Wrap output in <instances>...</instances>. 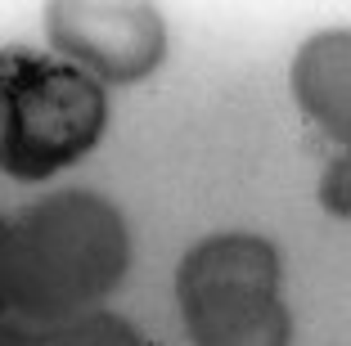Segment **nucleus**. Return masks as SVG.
<instances>
[{
  "instance_id": "nucleus-1",
  "label": "nucleus",
  "mask_w": 351,
  "mask_h": 346,
  "mask_svg": "<svg viewBox=\"0 0 351 346\" xmlns=\"http://www.w3.org/2000/svg\"><path fill=\"white\" fill-rule=\"evenodd\" d=\"M10 310L36 324L86 315L126 279L131 234L108 198L63 189L10 221Z\"/></svg>"
},
{
  "instance_id": "nucleus-2",
  "label": "nucleus",
  "mask_w": 351,
  "mask_h": 346,
  "mask_svg": "<svg viewBox=\"0 0 351 346\" xmlns=\"http://www.w3.org/2000/svg\"><path fill=\"white\" fill-rule=\"evenodd\" d=\"M108 126V95L63 59L14 45L0 50V171L50 180L82 162Z\"/></svg>"
},
{
  "instance_id": "nucleus-3",
  "label": "nucleus",
  "mask_w": 351,
  "mask_h": 346,
  "mask_svg": "<svg viewBox=\"0 0 351 346\" xmlns=\"http://www.w3.org/2000/svg\"><path fill=\"white\" fill-rule=\"evenodd\" d=\"M176 301L194 346H289L279 252L261 234H212L176 270Z\"/></svg>"
},
{
  "instance_id": "nucleus-4",
  "label": "nucleus",
  "mask_w": 351,
  "mask_h": 346,
  "mask_svg": "<svg viewBox=\"0 0 351 346\" xmlns=\"http://www.w3.org/2000/svg\"><path fill=\"white\" fill-rule=\"evenodd\" d=\"M45 36L63 63L95 82L131 86L167 59V23L145 0H54L45 5Z\"/></svg>"
},
{
  "instance_id": "nucleus-5",
  "label": "nucleus",
  "mask_w": 351,
  "mask_h": 346,
  "mask_svg": "<svg viewBox=\"0 0 351 346\" xmlns=\"http://www.w3.org/2000/svg\"><path fill=\"white\" fill-rule=\"evenodd\" d=\"M293 95L338 144L351 140V32H320L293 54Z\"/></svg>"
},
{
  "instance_id": "nucleus-6",
  "label": "nucleus",
  "mask_w": 351,
  "mask_h": 346,
  "mask_svg": "<svg viewBox=\"0 0 351 346\" xmlns=\"http://www.w3.org/2000/svg\"><path fill=\"white\" fill-rule=\"evenodd\" d=\"M54 346H149V342L135 333L131 319L113 315V310H86V315L59 324Z\"/></svg>"
},
{
  "instance_id": "nucleus-7",
  "label": "nucleus",
  "mask_w": 351,
  "mask_h": 346,
  "mask_svg": "<svg viewBox=\"0 0 351 346\" xmlns=\"http://www.w3.org/2000/svg\"><path fill=\"white\" fill-rule=\"evenodd\" d=\"M54 337H59V324H36L14 310L0 315V346H54Z\"/></svg>"
},
{
  "instance_id": "nucleus-8",
  "label": "nucleus",
  "mask_w": 351,
  "mask_h": 346,
  "mask_svg": "<svg viewBox=\"0 0 351 346\" xmlns=\"http://www.w3.org/2000/svg\"><path fill=\"white\" fill-rule=\"evenodd\" d=\"M320 203L329 216H347L351 212V162L347 158H333L329 171H324V184H320Z\"/></svg>"
},
{
  "instance_id": "nucleus-9",
  "label": "nucleus",
  "mask_w": 351,
  "mask_h": 346,
  "mask_svg": "<svg viewBox=\"0 0 351 346\" xmlns=\"http://www.w3.org/2000/svg\"><path fill=\"white\" fill-rule=\"evenodd\" d=\"M5 247H10V221L0 216V315L10 310V256H5Z\"/></svg>"
},
{
  "instance_id": "nucleus-10",
  "label": "nucleus",
  "mask_w": 351,
  "mask_h": 346,
  "mask_svg": "<svg viewBox=\"0 0 351 346\" xmlns=\"http://www.w3.org/2000/svg\"><path fill=\"white\" fill-rule=\"evenodd\" d=\"M149 346H158V342H149Z\"/></svg>"
}]
</instances>
